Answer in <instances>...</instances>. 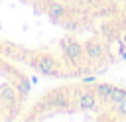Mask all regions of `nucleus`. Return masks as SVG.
<instances>
[]
</instances>
